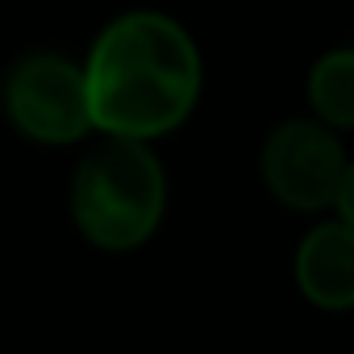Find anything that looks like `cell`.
Instances as JSON below:
<instances>
[{"label": "cell", "mask_w": 354, "mask_h": 354, "mask_svg": "<svg viewBox=\"0 0 354 354\" xmlns=\"http://www.w3.org/2000/svg\"><path fill=\"white\" fill-rule=\"evenodd\" d=\"M92 129L113 138H162L180 129L205 84V63L192 34L154 9L113 17L84 63Z\"/></svg>", "instance_id": "1"}, {"label": "cell", "mask_w": 354, "mask_h": 354, "mask_svg": "<svg viewBox=\"0 0 354 354\" xmlns=\"http://www.w3.org/2000/svg\"><path fill=\"white\" fill-rule=\"evenodd\" d=\"M167 213V175L150 142L104 133L71 180V217L100 250H138Z\"/></svg>", "instance_id": "2"}, {"label": "cell", "mask_w": 354, "mask_h": 354, "mask_svg": "<svg viewBox=\"0 0 354 354\" xmlns=\"http://www.w3.org/2000/svg\"><path fill=\"white\" fill-rule=\"evenodd\" d=\"M5 113L30 142L42 146L80 142L92 129L84 67L50 50L17 59L5 75Z\"/></svg>", "instance_id": "3"}, {"label": "cell", "mask_w": 354, "mask_h": 354, "mask_svg": "<svg viewBox=\"0 0 354 354\" xmlns=\"http://www.w3.org/2000/svg\"><path fill=\"white\" fill-rule=\"evenodd\" d=\"M346 150L325 121H283L267 133L259 171L267 192L292 213H321L337 205L346 180Z\"/></svg>", "instance_id": "4"}, {"label": "cell", "mask_w": 354, "mask_h": 354, "mask_svg": "<svg viewBox=\"0 0 354 354\" xmlns=\"http://www.w3.org/2000/svg\"><path fill=\"white\" fill-rule=\"evenodd\" d=\"M296 288L321 313L354 308V230L342 217L308 230L296 246Z\"/></svg>", "instance_id": "5"}, {"label": "cell", "mask_w": 354, "mask_h": 354, "mask_svg": "<svg viewBox=\"0 0 354 354\" xmlns=\"http://www.w3.org/2000/svg\"><path fill=\"white\" fill-rule=\"evenodd\" d=\"M308 104L329 129H354V46H337L313 63Z\"/></svg>", "instance_id": "6"}, {"label": "cell", "mask_w": 354, "mask_h": 354, "mask_svg": "<svg viewBox=\"0 0 354 354\" xmlns=\"http://www.w3.org/2000/svg\"><path fill=\"white\" fill-rule=\"evenodd\" d=\"M337 213H342V221L354 230V162L346 167V180H342V192H337Z\"/></svg>", "instance_id": "7"}]
</instances>
